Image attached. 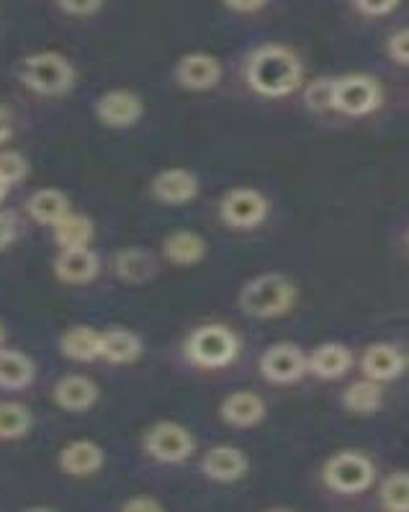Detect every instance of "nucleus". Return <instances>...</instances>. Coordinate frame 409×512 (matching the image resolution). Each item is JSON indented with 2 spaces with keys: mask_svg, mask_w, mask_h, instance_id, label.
Wrapping results in <instances>:
<instances>
[{
  "mask_svg": "<svg viewBox=\"0 0 409 512\" xmlns=\"http://www.w3.org/2000/svg\"><path fill=\"white\" fill-rule=\"evenodd\" d=\"M222 420L232 428H253L265 420L268 407L265 399L255 392H235L222 402Z\"/></svg>",
  "mask_w": 409,
  "mask_h": 512,
  "instance_id": "obj_19",
  "label": "nucleus"
},
{
  "mask_svg": "<svg viewBox=\"0 0 409 512\" xmlns=\"http://www.w3.org/2000/svg\"><path fill=\"white\" fill-rule=\"evenodd\" d=\"M353 366V356L343 343H322L307 356V374L322 381H335L345 376Z\"/></svg>",
  "mask_w": 409,
  "mask_h": 512,
  "instance_id": "obj_18",
  "label": "nucleus"
},
{
  "mask_svg": "<svg viewBox=\"0 0 409 512\" xmlns=\"http://www.w3.org/2000/svg\"><path fill=\"white\" fill-rule=\"evenodd\" d=\"M142 114H145L142 98L132 91H124V88H114V91L103 93L96 101V116L109 129L134 127L142 119Z\"/></svg>",
  "mask_w": 409,
  "mask_h": 512,
  "instance_id": "obj_10",
  "label": "nucleus"
},
{
  "mask_svg": "<svg viewBox=\"0 0 409 512\" xmlns=\"http://www.w3.org/2000/svg\"><path fill=\"white\" fill-rule=\"evenodd\" d=\"M152 196L168 206H181L199 196V178L186 168H168L152 178Z\"/></svg>",
  "mask_w": 409,
  "mask_h": 512,
  "instance_id": "obj_13",
  "label": "nucleus"
},
{
  "mask_svg": "<svg viewBox=\"0 0 409 512\" xmlns=\"http://www.w3.org/2000/svg\"><path fill=\"white\" fill-rule=\"evenodd\" d=\"M268 0H224V6L237 13H255L265 6Z\"/></svg>",
  "mask_w": 409,
  "mask_h": 512,
  "instance_id": "obj_37",
  "label": "nucleus"
},
{
  "mask_svg": "<svg viewBox=\"0 0 409 512\" xmlns=\"http://www.w3.org/2000/svg\"><path fill=\"white\" fill-rule=\"evenodd\" d=\"M26 211L34 222L52 227L70 211V199L60 188H42V191L31 193L29 201H26Z\"/></svg>",
  "mask_w": 409,
  "mask_h": 512,
  "instance_id": "obj_24",
  "label": "nucleus"
},
{
  "mask_svg": "<svg viewBox=\"0 0 409 512\" xmlns=\"http://www.w3.org/2000/svg\"><path fill=\"white\" fill-rule=\"evenodd\" d=\"M34 361L19 350H0V389H26L34 381Z\"/></svg>",
  "mask_w": 409,
  "mask_h": 512,
  "instance_id": "obj_25",
  "label": "nucleus"
},
{
  "mask_svg": "<svg viewBox=\"0 0 409 512\" xmlns=\"http://www.w3.org/2000/svg\"><path fill=\"white\" fill-rule=\"evenodd\" d=\"M379 106V80L371 75H343L332 85V111H340L345 116H368Z\"/></svg>",
  "mask_w": 409,
  "mask_h": 512,
  "instance_id": "obj_6",
  "label": "nucleus"
},
{
  "mask_svg": "<svg viewBox=\"0 0 409 512\" xmlns=\"http://www.w3.org/2000/svg\"><path fill=\"white\" fill-rule=\"evenodd\" d=\"M240 356V338L224 325H204L186 340V358L193 366L214 371L224 368Z\"/></svg>",
  "mask_w": 409,
  "mask_h": 512,
  "instance_id": "obj_4",
  "label": "nucleus"
},
{
  "mask_svg": "<svg viewBox=\"0 0 409 512\" xmlns=\"http://www.w3.org/2000/svg\"><path fill=\"white\" fill-rule=\"evenodd\" d=\"M325 484L332 492L340 494H361L373 487L376 466L371 458L361 451H340L325 464Z\"/></svg>",
  "mask_w": 409,
  "mask_h": 512,
  "instance_id": "obj_5",
  "label": "nucleus"
},
{
  "mask_svg": "<svg viewBox=\"0 0 409 512\" xmlns=\"http://www.w3.org/2000/svg\"><path fill=\"white\" fill-rule=\"evenodd\" d=\"M222 219L232 229H255L268 219L271 204L255 188H235L222 199Z\"/></svg>",
  "mask_w": 409,
  "mask_h": 512,
  "instance_id": "obj_8",
  "label": "nucleus"
},
{
  "mask_svg": "<svg viewBox=\"0 0 409 512\" xmlns=\"http://www.w3.org/2000/svg\"><path fill=\"white\" fill-rule=\"evenodd\" d=\"M101 273V258L91 247H65L55 258V276L67 286H85Z\"/></svg>",
  "mask_w": 409,
  "mask_h": 512,
  "instance_id": "obj_12",
  "label": "nucleus"
},
{
  "mask_svg": "<svg viewBox=\"0 0 409 512\" xmlns=\"http://www.w3.org/2000/svg\"><path fill=\"white\" fill-rule=\"evenodd\" d=\"M8 188H11V186H8V183H6V181H0V201L6 199V193H8Z\"/></svg>",
  "mask_w": 409,
  "mask_h": 512,
  "instance_id": "obj_39",
  "label": "nucleus"
},
{
  "mask_svg": "<svg viewBox=\"0 0 409 512\" xmlns=\"http://www.w3.org/2000/svg\"><path fill=\"white\" fill-rule=\"evenodd\" d=\"M26 173H29V163H26V157L21 152H0V181L13 186V183L24 181Z\"/></svg>",
  "mask_w": 409,
  "mask_h": 512,
  "instance_id": "obj_31",
  "label": "nucleus"
},
{
  "mask_svg": "<svg viewBox=\"0 0 409 512\" xmlns=\"http://www.w3.org/2000/svg\"><path fill=\"white\" fill-rule=\"evenodd\" d=\"M206 250L209 247H206L204 237L191 229H178L163 242V255L173 266H196L206 258Z\"/></svg>",
  "mask_w": 409,
  "mask_h": 512,
  "instance_id": "obj_21",
  "label": "nucleus"
},
{
  "mask_svg": "<svg viewBox=\"0 0 409 512\" xmlns=\"http://www.w3.org/2000/svg\"><path fill=\"white\" fill-rule=\"evenodd\" d=\"M55 229V242L60 245V250L65 247H85L91 245L93 240V222L83 214H73V211H67L65 217L60 222L52 224Z\"/></svg>",
  "mask_w": 409,
  "mask_h": 512,
  "instance_id": "obj_27",
  "label": "nucleus"
},
{
  "mask_svg": "<svg viewBox=\"0 0 409 512\" xmlns=\"http://www.w3.org/2000/svg\"><path fill=\"white\" fill-rule=\"evenodd\" d=\"M386 52H389V57L394 62H399V65H407L409 62V29L407 26L391 34L389 42H386Z\"/></svg>",
  "mask_w": 409,
  "mask_h": 512,
  "instance_id": "obj_32",
  "label": "nucleus"
},
{
  "mask_svg": "<svg viewBox=\"0 0 409 512\" xmlns=\"http://www.w3.org/2000/svg\"><path fill=\"white\" fill-rule=\"evenodd\" d=\"M31 430V412L26 404L0 402V440H19Z\"/></svg>",
  "mask_w": 409,
  "mask_h": 512,
  "instance_id": "obj_28",
  "label": "nucleus"
},
{
  "mask_svg": "<svg viewBox=\"0 0 409 512\" xmlns=\"http://www.w3.org/2000/svg\"><path fill=\"white\" fill-rule=\"evenodd\" d=\"M75 67L60 52H37V55L26 57L21 65V80L29 91L39 96H65L73 91L75 85Z\"/></svg>",
  "mask_w": 409,
  "mask_h": 512,
  "instance_id": "obj_3",
  "label": "nucleus"
},
{
  "mask_svg": "<svg viewBox=\"0 0 409 512\" xmlns=\"http://www.w3.org/2000/svg\"><path fill=\"white\" fill-rule=\"evenodd\" d=\"M260 374L271 384H296L307 376V353L296 343H276L260 356Z\"/></svg>",
  "mask_w": 409,
  "mask_h": 512,
  "instance_id": "obj_9",
  "label": "nucleus"
},
{
  "mask_svg": "<svg viewBox=\"0 0 409 512\" xmlns=\"http://www.w3.org/2000/svg\"><path fill=\"white\" fill-rule=\"evenodd\" d=\"M11 137V121H8V114L0 109V145Z\"/></svg>",
  "mask_w": 409,
  "mask_h": 512,
  "instance_id": "obj_38",
  "label": "nucleus"
},
{
  "mask_svg": "<svg viewBox=\"0 0 409 512\" xmlns=\"http://www.w3.org/2000/svg\"><path fill=\"white\" fill-rule=\"evenodd\" d=\"M106 464V453L93 440H73L67 443L60 453V466L65 474L83 479V476H93L96 471L103 469Z\"/></svg>",
  "mask_w": 409,
  "mask_h": 512,
  "instance_id": "obj_16",
  "label": "nucleus"
},
{
  "mask_svg": "<svg viewBox=\"0 0 409 512\" xmlns=\"http://www.w3.org/2000/svg\"><path fill=\"white\" fill-rule=\"evenodd\" d=\"M121 510L127 512H160L163 510V505L157 500H152V497H147V494H142V497H132V500H127L124 505H121Z\"/></svg>",
  "mask_w": 409,
  "mask_h": 512,
  "instance_id": "obj_36",
  "label": "nucleus"
},
{
  "mask_svg": "<svg viewBox=\"0 0 409 512\" xmlns=\"http://www.w3.org/2000/svg\"><path fill=\"white\" fill-rule=\"evenodd\" d=\"M142 356V338L132 330H121V327H114V330L103 332L101 335V358L109 363H134Z\"/></svg>",
  "mask_w": 409,
  "mask_h": 512,
  "instance_id": "obj_23",
  "label": "nucleus"
},
{
  "mask_svg": "<svg viewBox=\"0 0 409 512\" xmlns=\"http://www.w3.org/2000/svg\"><path fill=\"white\" fill-rule=\"evenodd\" d=\"M111 268H114L116 276L124 281V284H147L152 281L157 273V260L150 250L145 247H124L111 260Z\"/></svg>",
  "mask_w": 409,
  "mask_h": 512,
  "instance_id": "obj_17",
  "label": "nucleus"
},
{
  "mask_svg": "<svg viewBox=\"0 0 409 512\" xmlns=\"http://www.w3.org/2000/svg\"><path fill=\"white\" fill-rule=\"evenodd\" d=\"M245 80L258 96L283 98L301 85L304 65L289 47L265 44V47L255 49L247 60Z\"/></svg>",
  "mask_w": 409,
  "mask_h": 512,
  "instance_id": "obj_1",
  "label": "nucleus"
},
{
  "mask_svg": "<svg viewBox=\"0 0 409 512\" xmlns=\"http://www.w3.org/2000/svg\"><path fill=\"white\" fill-rule=\"evenodd\" d=\"M332 85H335V80L332 78H317L307 85V91H304V103H307L309 111L322 114V111L332 109Z\"/></svg>",
  "mask_w": 409,
  "mask_h": 512,
  "instance_id": "obj_30",
  "label": "nucleus"
},
{
  "mask_svg": "<svg viewBox=\"0 0 409 512\" xmlns=\"http://www.w3.org/2000/svg\"><path fill=\"white\" fill-rule=\"evenodd\" d=\"M57 6L70 16H93L101 11L103 0H57Z\"/></svg>",
  "mask_w": 409,
  "mask_h": 512,
  "instance_id": "obj_33",
  "label": "nucleus"
},
{
  "mask_svg": "<svg viewBox=\"0 0 409 512\" xmlns=\"http://www.w3.org/2000/svg\"><path fill=\"white\" fill-rule=\"evenodd\" d=\"M296 302V286L283 273H263L242 286L237 304L253 320H276L289 314Z\"/></svg>",
  "mask_w": 409,
  "mask_h": 512,
  "instance_id": "obj_2",
  "label": "nucleus"
},
{
  "mask_svg": "<svg viewBox=\"0 0 409 512\" xmlns=\"http://www.w3.org/2000/svg\"><path fill=\"white\" fill-rule=\"evenodd\" d=\"M399 0H355V8L366 16H386L397 8Z\"/></svg>",
  "mask_w": 409,
  "mask_h": 512,
  "instance_id": "obj_34",
  "label": "nucleus"
},
{
  "mask_svg": "<svg viewBox=\"0 0 409 512\" xmlns=\"http://www.w3.org/2000/svg\"><path fill=\"white\" fill-rule=\"evenodd\" d=\"M381 399H384V389H381L379 381L371 379L355 381L343 394L345 410L353 412V415H373L381 407Z\"/></svg>",
  "mask_w": 409,
  "mask_h": 512,
  "instance_id": "obj_26",
  "label": "nucleus"
},
{
  "mask_svg": "<svg viewBox=\"0 0 409 512\" xmlns=\"http://www.w3.org/2000/svg\"><path fill=\"white\" fill-rule=\"evenodd\" d=\"M404 366H407V361H404L402 350L391 343L368 345L366 353H363L361 358V368L363 374H366V379L379 381V384L394 381L397 376H402Z\"/></svg>",
  "mask_w": 409,
  "mask_h": 512,
  "instance_id": "obj_14",
  "label": "nucleus"
},
{
  "mask_svg": "<svg viewBox=\"0 0 409 512\" xmlns=\"http://www.w3.org/2000/svg\"><path fill=\"white\" fill-rule=\"evenodd\" d=\"M16 232H19V224L11 211H0V250H6L13 240H16Z\"/></svg>",
  "mask_w": 409,
  "mask_h": 512,
  "instance_id": "obj_35",
  "label": "nucleus"
},
{
  "mask_svg": "<svg viewBox=\"0 0 409 512\" xmlns=\"http://www.w3.org/2000/svg\"><path fill=\"white\" fill-rule=\"evenodd\" d=\"M145 451L160 464H183L196 451V440L178 422H155L145 433Z\"/></svg>",
  "mask_w": 409,
  "mask_h": 512,
  "instance_id": "obj_7",
  "label": "nucleus"
},
{
  "mask_svg": "<svg viewBox=\"0 0 409 512\" xmlns=\"http://www.w3.org/2000/svg\"><path fill=\"white\" fill-rule=\"evenodd\" d=\"M98 386L85 376H65L55 384L57 407L67 412H85L98 402Z\"/></svg>",
  "mask_w": 409,
  "mask_h": 512,
  "instance_id": "obj_20",
  "label": "nucleus"
},
{
  "mask_svg": "<svg viewBox=\"0 0 409 512\" xmlns=\"http://www.w3.org/2000/svg\"><path fill=\"white\" fill-rule=\"evenodd\" d=\"M101 335L103 332L93 330V327H70L60 340L62 356L78 363L98 361L101 358Z\"/></svg>",
  "mask_w": 409,
  "mask_h": 512,
  "instance_id": "obj_22",
  "label": "nucleus"
},
{
  "mask_svg": "<svg viewBox=\"0 0 409 512\" xmlns=\"http://www.w3.org/2000/svg\"><path fill=\"white\" fill-rule=\"evenodd\" d=\"M175 80L186 91H211L222 80V62L214 55H206V52H191V55L181 57L178 65H175Z\"/></svg>",
  "mask_w": 409,
  "mask_h": 512,
  "instance_id": "obj_11",
  "label": "nucleus"
},
{
  "mask_svg": "<svg viewBox=\"0 0 409 512\" xmlns=\"http://www.w3.org/2000/svg\"><path fill=\"white\" fill-rule=\"evenodd\" d=\"M201 469L211 482L232 484L247 474V456L235 446H214L201 461Z\"/></svg>",
  "mask_w": 409,
  "mask_h": 512,
  "instance_id": "obj_15",
  "label": "nucleus"
},
{
  "mask_svg": "<svg viewBox=\"0 0 409 512\" xmlns=\"http://www.w3.org/2000/svg\"><path fill=\"white\" fill-rule=\"evenodd\" d=\"M0 343H3V325H0Z\"/></svg>",
  "mask_w": 409,
  "mask_h": 512,
  "instance_id": "obj_40",
  "label": "nucleus"
},
{
  "mask_svg": "<svg viewBox=\"0 0 409 512\" xmlns=\"http://www.w3.org/2000/svg\"><path fill=\"white\" fill-rule=\"evenodd\" d=\"M381 505L389 512H407L409 510V476L404 471L391 474L379 489Z\"/></svg>",
  "mask_w": 409,
  "mask_h": 512,
  "instance_id": "obj_29",
  "label": "nucleus"
}]
</instances>
